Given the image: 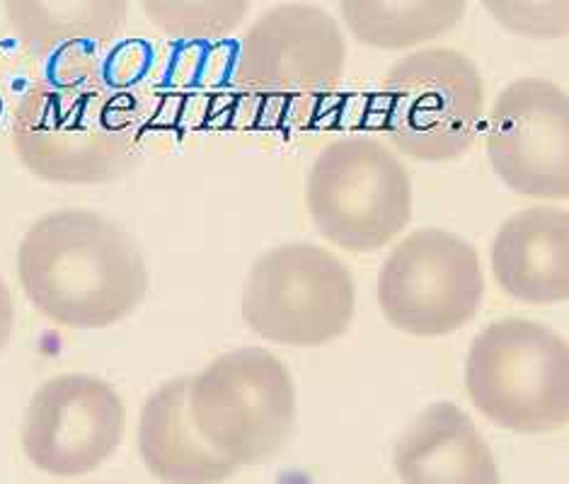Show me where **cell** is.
<instances>
[{
	"label": "cell",
	"mask_w": 569,
	"mask_h": 484,
	"mask_svg": "<svg viewBox=\"0 0 569 484\" xmlns=\"http://www.w3.org/2000/svg\"><path fill=\"white\" fill-rule=\"evenodd\" d=\"M482 8L509 32L528 37H565L569 30L567 0H487Z\"/></svg>",
	"instance_id": "ac0fdd59"
},
{
	"label": "cell",
	"mask_w": 569,
	"mask_h": 484,
	"mask_svg": "<svg viewBox=\"0 0 569 484\" xmlns=\"http://www.w3.org/2000/svg\"><path fill=\"white\" fill-rule=\"evenodd\" d=\"M466 387L472 405L501 428L558 432L569 420V346L540 322L497 320L470 344Z\"/></svg>",
	"instance_id": "277c9868"
},
{
	"label": "cell",
	"mask_w": 569,
	"mask_h": 484,
	"mask_svg": "<svg viewBox=\"0 0 569 484\" xmlns=\"http://www.w3.org/2000/svg\"><path fill=\"white\" fill-rule=\"evenodd\" d=\"M18 276L39 315L76 330L117 325L151 284L139 242L92 209L51 211L27 228Z\"/></svg>",
	"instance_id": "6da1fadb"
},
{
	"label": "cell",
	"mask_w": 569,
	"mask_h": 484,
	"mask_svg": "<svg viewBox=\"0 0 569 484\" xmlns=\"http://www.w3.org/2000/svg\"><path fill=\"white\" fill-rule=\"evenodd\" d=\"M124 426V400L110 383L63 373L34 390L22 420V448L42 473L78 477L110 458Z\"/></svg>",
	"instance_id": "8fae6325"
},
{
	"label": "cell",
	"mask_w": 569,
	"mask_h": 484,
	"mask_svg": "<svg viewBox=\"0 0 569 484\" xmlns=\"http://www.w3.org/2000/svg\"><path fill=\"white\" fill-rule=\"evenodd\" d=\"M463 0H342L340 12L357 42L373 49H410L437 39L466 16Z\"/></svg>",
	"instance_id": "2e32d148"
},
{
	"label": "cell",
	"mask_w": 569,
	"mask_h": 484,
	"mask_svg": "<svg viewBox=\"0 0 569 484\" xmlns=\"http://www.w3.org/2000/svg\"><path fill=\"white\" fill-rule=\"evenodd\" d=\"M146 18L182 42H216L233 34L250 12L246 0H143Z\"/></svg>",
	"instance_id": "e0dca14e"
},
{
	"label": "cell",
	"mask_w": 569,
	"mask_h": 484,
	"mask_svg": "<svg viewBox=\"0 0 569 484\" xmlns=\"http://www.w3.org/2000/svg\"><path fill=\"white\" fill-rule=\"evenodd\" d=\"M306 204L332 245L369 252L412 221V180L400 155L366 133L322 148L306 180Z\"/></svg>",
	"instance_id": "8992f818"
},
{
	"label": "cell",
	"mask_w": 569,
	"mask_h": 484,
	"mask_svg": "<svg viewBox=\"0 0 569 484\" xmlns=\"http://www.w3.org/2000/svg\"><path fill=\"white\" fill-rule=\"evenodd\" d=\"M378 104L381 127L400 153L425 163H443L476 143L485 112V83L466 53L449 47L419 49L388 71Z\"/></svg>",
	"instance_id": "52a82bcc"
},
{
	"label": "cell",
	"mask_w": 569,
	"mask_h": 484,
	"mask_svg": "<svg viewBox=\"0 0 569 484\" xmlns=\"http://www.w3.org/2000/svg\"><path fill=\"white\" fill-rule=\"evenodd\" d=\"M347 42L328 10L281 3L246 32L233 85L260 127H296L316 119L342 85Z\"/></svg>",
	"instance_id": "3957f363"
},
{
	"label": "cell",
	"mask_w": 569,
	"mask_h": 484,
	"mask_svg": "<svg viewBox=\"0 0 569 484\" xmlns=\"http://www.w3.org/2000/svg\"><path fill=\"white\" fill-rule=\"evenodd\" d=\"M492 272L507 295L528 305L569 299V216L565 209L531 206L499 225Z\"/></svg>",
	"instance_id": "4fadbf2b"
},
{
	"label": "cell",
	"mask_w": 569,
	"mask_h": 484,
	"mask_svg": "<svg viewBox=\"0 0 569 484\" xmlns=\"http://www.w3.org/2000/svg\"><path fill=\"white\" fill-rule=\"evenodd\" d=\"M485 276L478 250L443 228H419L378 272V303L412 337L453 334L478 315Z\"/></svg>",
	"instance_id": "9c48e42d"
},
{
	"label": "cell",
	"mask_w": 569,
	"mask_h": 484,
	"mask_svg": "<svg viewBox=\"0 0 569 484\" xmlns=\"http://www.w3.org/2000/svg\"><path fill=\"white\" fill-rule=\"evenodd\" d=\"M12 327H16V303H12V293L0 276V352L8 346Z\"/></svg>",
	"instance_id": "d6986e66"
},
{
	"label": "cell",
	"mask_w": 569,
	"mask_h": 484,
	"mask_svg": "<svg viewBox=\"0 0 569 484\" xmlns=\"http://www.w3.org/2000/svg\"><path fill=\"white\" fill-rule=\"evenodd\" d=\"M240 311L248 327L267 342L322 346L342 337L355 320V276L330 250L287 242L252 264Z\"/></svg>",
	"instance_id": "ba28073f"
},
{
	"label": "cell",
	"mask_w": 569,
	"mask_h": 484,
	"mask_svg": "<svg viewBox=\"0 0 569 484\" xmlns=\"http://www.w3.org/2000/svg\"><path fill=\"white\" fill-rule=\"evenodd\" d=\"M8 20L44 78H100L102 51L124 32V0H10Z\"/></svg>",
	"instance_id": "7c38bea8"
},
{
	"label": "cell",
	"mask_w": 569,
	"mask_h": 484,
	"mask_svg": "<svg viewBox=\"0 0 569 484\" xmlns=\"http://www.w3.org/2000/svg\"><path fill=\"white\" fill-rule=\"evenodd\" d=\"M12 148L37 180L114 182L141 160L137 104L100 78H44L12 112Z\"/></svg>",
	"instance_id": "7a4b0ae2"
},
{
	"label": "cell",
	"mask_w": 569,
	"mask_h": 484,
	"mask_svg": "<svg viewBox=\"0 0 569 484\" xmlns=\"http://www.w3.org/2000/svg\"><path fill=\"white\" fill-rule=\"evenodd\" d=\"M402 484H499L497 461L470 416L433 402L408 426L392 453Z\"/></svg>",
	"instance_id": "5bb4252c"
},
{
	"label": "cell",
	"mask_w": 569,
	"mask_h": 484,
	"mask_svg": "<svg viewBox=\"0 0 569 484\" xmlns=\"http://www.w3.org/2000/svg\"><path fill=\"white\" fill-rule=\"evenodd\" d=\"M187 405L199 436L246 467L272 458L289 438L296 387L279 356L262 346H240L189 379Z\"/></svg>",
	"instance_id": "5b68a950"
},
{
	"label": "cell",
	"mask_w": 569,
	"mask_h": 484,
	"mask_svg": "<svg viewBox=\"0 0 569 484\" xmlns=\"http://www.w3.org/2000/svg\"><path fill=\"white\" fill-rule=\"evenodd\" d=\"M189 375L162 383L146 400L139 451L148 473L166 484H221L238 465L199 436L187 405Z\"/></svg>",
	"instance_id": "9a60e30c"
},
{
	"label": "cell",
	"mask_w": 569,
	"mask_h": 484,
	"mask_svg": "<svg viewBox=\"0 0 569 484\" xmlns=\"http://www.w3.org/2000/svg\"><path fill=\"white\" fill-rule=\"evenodd\" d=\"M499 180L528 199L569 196V100L546 78H519L499 92L485 124Z\"/></svg>",
	"instance_id": "30bf717a"
}]
</instances>
